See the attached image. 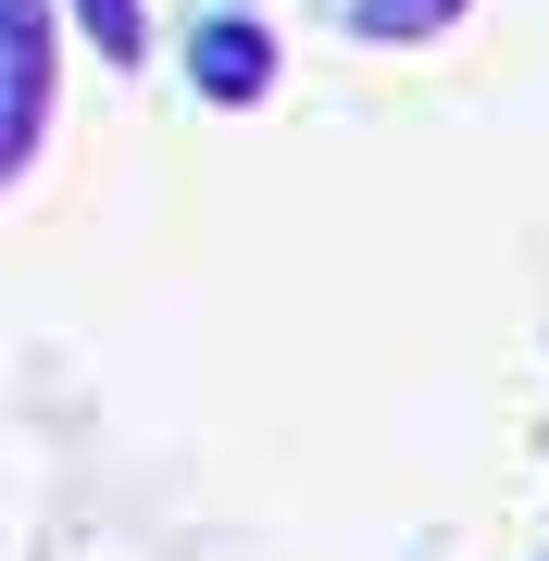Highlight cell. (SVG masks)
Instances as JSON below:
<instances>
[{"instance_id": "6da1fadb", "label": "cell", "mask_w": 549, "mask_h": 561, "mask_svg": "<svg viewBox=\"0 0 549 561\" xmlns=\"http://www.w3.org/2000/svg\"><path fill=\"white\" fill-rule=\"evenodd\" d=\"M0 50H13V113H0V175H25L50 138V0H0Z\"/></svg>"}, {"instance_id": "7a4b0ae2", "label": "cell", "mask_w": 549, "mask_h": 561, "mask_svg": "<svg viewBox=\"0 0 549 561\" xmlns=\"http://www.w3.org/2000/svg\"><path fill=\"white\" fill-rule=\"evenodd\" d=\"M187 76H201V101L250 113V101L275 88V25H250V13H213L201 38H187Z\"/></svg>"}, {"instance_id": "3957f363", "label": "cell", "mask_w": 549, "mask_h": 561, "mask_svg": "<svg viewBox=\"0 0 549 561\" xmlns=\"http://www.w3.org/2000/svg\"><path fill=\"white\" fill-rule=\"evenodd\" d=\"M462 13H474V0H350V38H375V50L400 38L412 50V38H449Z\"/></svg>"}, {"instance_id": "277c9868", "label": "cell", "mask_w": 549, "mask_h": 561, "mask_svg": "<svg viewBox=\"0 0 549 561\" xmlns=\"http://www.w3.org/2000/svg\"><path fill=\"white\" fill-rule=\"evenodd\" d=\"M62 25H76L101 62H150V13L138 0H62Z\"/></svg>"}]
</instances>
